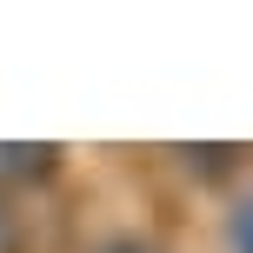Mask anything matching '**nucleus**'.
Masks as SVG:
<instances>
[{"label": "nucleus", "mask_w": 253, "mask_h": 253, "mask_svg": "<svg viewBox=\"0 0 253 253\" xmlns=\"http://www.w3.org/2000/svg\"><path fill=\"white\" fill-rule=\"evenodd\" d=\"M227 253H253V193L227 207Z\"/></svg>", "instance_id": "2"}, {"label": "nucleus", "mask_w": 253, "mask_h": 253, "mask_svg": "<svg viewBox=\"0 0 253 253\" xmlns=\"http://www.w3.org/2000/svg\"><path fill=\"white\" fill-rule=\"evenodd\" d=\"M0 253H27V213L13 193H0Z\"/></svg>", "instance_id": "3"}, {"label": "nucleus", "mask_w": 253, "mask_h": 253, "mask_svg": "<svg viewBox=\"0 0 253 253\" xmlns=\"http://www.w3.org/2000/svg\"><path fill=\"white\" fill-rule=\"evenodd\" d=\"M60 167H67L60 147H0V193L47 187V180H60Z\"/></svg>", "instance_id": "1"}, {"label": "nucleus", "mask_w": 253, "mask_h": 253, "mask_svg": "<svg viewBox=\"0 0 253 253\" xmlns=\"http://www.w3.org/2000/svg\"><path fill=\"white\" fill-rule=\"evenodd\" d=\"M93 253H167V247H153V240H140V233H107Z\"/></svg>", "instance_id": "4"}]
</instances>
